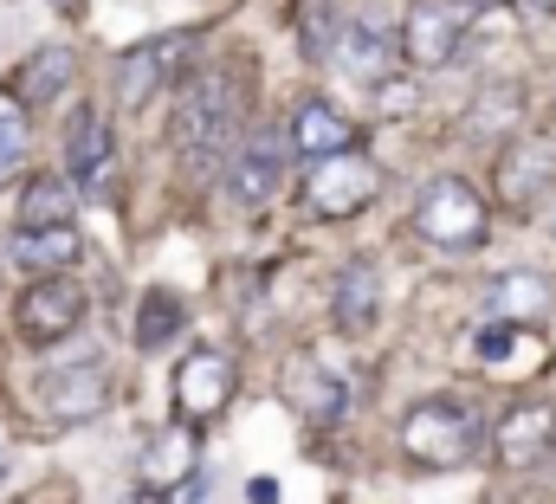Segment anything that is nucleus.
I'll return each instance as SVG.
<instances>
[{"mask_svg":"<svg viewBox=\"0 0 556 504\" xmlns=\"http://www.w3.org/2000/svg\"><path fill=\"white\" fill-rule=\"evenodd\" d=\"M78 324H85V285L65 278V272H39V285H26L20 304H13V330H20L26 350H52Z\"/></svg>","mask_w":556,"mask_h":504,"instance_id":"39448f33","label":"nucleus"},{"mask_svg":"<svg viewBox=\"0 0 556 504\" xmlns=\"http://www.w3.org/2000/svg\"><path fill=\"white\" fill-rule=\"evenodd\" d=\"M46 220H72V181L59 175H33L20 188V227H46Z\"/></svg>","mask_w":556,"mask_h":504,"instance_id":"5701e85b","label":"nucleus"},{"mask_svg":"<svg viewBox=\"0 0 556 504\" xmlns=\"http://www.w3.org/2000/svg\"><path fill=\"white\" fill-rule=\"evenodd\" d=\"M531 7H538V13H556V0H531Z\"/></svg>","mask_w":556,"mask_h":504,"instance_id":"c85d7f7f","label":"nucleus"},{"mask_svg":"<svg viewBox=\"0 0 556 504\" xmlns=\"http://www.w3.org/2000/svg\"><path fill=\"white\" fill-rule=\"evenodd\" d=\"M233 388H240V369H233V356H227V350H214V343L188 350V356L175 363V381H168V394H175V414H181L188 427L214 420V414L233 401Z\"/></svg>","mask_w":556,"mask_h":504,"instance_id":"6e6552de","label":"nucleus"},{"mask_svg":"<svg viewBox=\"0 0 556 504\" xmlns=\"http://www.w3.org/2000/svg\"><path fill=\"white\" fill-rule=\"evenodd\" d=\"M194 33H155V39H142V46H130L124 59H117V104L124 111H137V104H149L155 91H168L188 65H194Z\"/></svg>","mask_w":556,"mask_h":504,"instance_id":"423d86ee","label":"nucleus"},{"mask_svg":"<svg viewBox=\"0 0 556 504\" xmlns=\"http://www.w3.org/2000/svg\"><path fill=\"white\" fill-rule=\"evenodd\" d=\"M240 117H247V91L227 78V72H207V78H188L175 111H168V142L188 168H207L227 155V142L240 136Z\"/></svg>","mask_w":556,"mask_h":504,"instance_id":"f257e3e1","label":"nucleus"},{"mask_svg":"<svg viewBox=\"0 0 556 504\" xmlns=\"http://www.w3.org/2000/svg\"><path fill=\"white\" fill-rule=\"evenodd\" d=\"M330 65L350 72V78H363V85H382L389 65H395V33L376 26V20H350L337 33V46H330Z\"/></svg>","mask_w":556,"mask_h":504,"instance_id":"dca6fc26","label":"nucleus"},{"mask_svg":"<svg viewBox=\"0 0 556 504\" xmlns=\"http://www.w3.org/2000/svg\"><path fill=\"white\" fill-rule=\"evenodd\" d=\"M72 78H78V59H72V46H46V52H33V59L20 65V78H13L20 91H13V98H20V104H52V98H59Z\"/></svg>","mask_w":556,"mask_h":504,"instance_id":"412c9836","label":"nucleus"},{"mask_svg":"<svg viewBox=\"0 0 556 504\" xmlns=\"http://www.w3.org/2000/svg\"><path fill=\"white\" fill-rule=\"evenodd\" d=\"M285 136H291V149H298V155H311V162H317V155L350 149V142H356V124H350L343 111H330L324 98H311V104H298V117H291Z\"/></svg>","mask_w":556,"mask_h":504,"instance_id":"a211bd4d","label":"nucleus"},{"mask_svg":"<svg viewBox=\"0 0 556 504\" xmlns=\"http://www.w3.org/2000/svg\"><path fill=\"white\" fill-rule=\"evenodd\" d=\"M285 168H291V136H278V129L240 136V149L227 162V201L233 207H266L285 188Z\"/></svg>","mask_w":556,"mask_h":504,"instance_id":"1a4fd4ad","label":"nucleus"},{"mask_svg":"<svg viewBox=\"0 0 556 504\" xmlns=\"http://www.w3.org/2000/svg\"><path fill=\"white\" fill-rule=\"evenodd\" d=\"M52 7H59V13H78V0H52Z\"/></svg>","mask_w":556,"mask_h":504,"instance_id":"cd10ccee","label":"nucleus"},{"mask_svg":"<svg viewBox=\"0 0 556 504\" xmlns=\"http://www.w3.org/2000/svg\"><path fill=\"white\" fill-rule=\"evenodd\" d=\"M551 304V278L538 272H498L485 285V317H505V324H538Z\"/></svg>","mask_w":556,"mask_h":504,"instance_id":"6ab92c4d","label":"nucleus"},{"mask_svg":"<svg viewBox=\"0 0 556 504\" xmlns=\"http://www.w3.org/2000/svg\"><path fill=\"white\" fill-rule=\"evenodd\" d=\"M253 504H278V486H273V479H253Z\"/></svg>","mask_w":556,"mask_h":504,"instance_id":"a878e982","label":"nucleus"},{"mask_svg":"<svg viewBox=\"0 0 556 504\" xmlns=\"http://www.w3.org/2000/svg\"><path fill=\"white\" fill-rule=\"evenodd\" d=\"M188 472H194V427L181 420V427H168V433H155V440L142 446V486L175 492Z\"/></svg>","mask_w":556,"mask_h":504,"instance_id":"aec40b11","label":"nucleus"},{"mask_svg":"<svg viewBox=\"0 0 556 504\" xmlns=\"http://www.w3.org/2000/svg\"><path fill=\"white\" fill-rule=\"evenodd\" d=\"M111 162H117V142L111 124L98 111H85L78 129L65 136V168H72V194H104L111 188Z\"/></svg>","mask_w":556,"mask_h":504,"instance_id":"4468645a","label":"nucleus"},{"mask_svg":"<svg viewBox=\"0 0 556 504\" xmlns=\"http://www.w3.org/2000/svg\"><path fill=\"white\" fill-rule=\"evenodd\" d=\"M181 324H188L181 291H168V285L142 291V304H137V350H168V343L181 337Z\"/></svg>","mask_w":556,"mask_h":504,"instance_id":"4be33fe9","label":"nucleus"},{"mask_svg":"<svg viewBox=\"0 0 556 504\" xmlns=\"http://www.w3.org/2000/svg\"><path fill=\"white\" fill-rule=\"evenodd\" d=\"M78 252H85V240H78V227L72 220H46V227H13V240H7V259L20 265V272H72L78 265Z\"/></svg>","mask_w":556,"mask_h":504,"instance_id":"f3484780","label":"nucleus"},{"mask_svg":"<svg viewBox=\"0 0 556 504\" xmlns=\"http://www.w3.org/2000/svg\"><path fill=\"white\" fill-rule=\"evenodd\" d=\"M466 46V0H408V20L395 33V52L415 72H440L453 65Z\"/></svg>","mask_w":556,"mask_h":504,"instance_id":"0eeeda50","label":"nucleus"},{"mask_svg":"<svg viewBox=\"0 0 556 504\" xmlns=\"http://www.w3.org/2000/svg\"><path fill=\"white\" fill-rule=\"evenodd\" d=\"M0 479H7V453H0Z\"/></svg>","mask_w":556,"mask_h":504,"instance_id":"7c9ffc66","label":"nucleus"},{"mask_svg":"<svg viewBox=\"0 0 556 504\" xmlns=\"http://www.w3.org/2000/svg\"><path fill=\"white\" fill-rule=\"evenodd\" d=\"M330 311L350 337H369L376 317H382V265L376 259H350L337 278H330Z\"/></svg>","mask_w":556,"mask_h":504,"instance_id":"ddd939ff","label":"nucleus"},{"mask_svg":"<svg viewBox=\"0 0 556 504\" xmlns=\"http://www.w3.org/2000/svg\"><path fill=\"white\" fill-rule=\"evenodd\" d=\"M525 343H531V324H505V317H485V324L472 330V356H479L485 369L511 363V356H518Z\"/></svg>","mask_w":556,"mask_h":504,"instance_id":"b1692460","label":"nucleus"},{"mask_svg":"<svg viewBox=\"0 0 556 504\" xmlns=\"http://www.w3.org/2000/svg\"><path fill=\"white\" fill-rule=\"evenodd\" d=\"M33 394H39V407H46L52 420L78 427V420H98V414L111 407V369H104L98 356L59 363V369H46V376L33 381Z\"/></svg>","mask_w":556,"mask_h":504,"instance_id":"9d476101","label":"nucleus"},{"mask_svg":"<svg viewBox=\"0 0 556 504\" xmlns=\"http://www.w3.org/2000/svg\"><path fill=\"white\" fill-rule=\"evenodd\" d=\"M415 234L433 252H479L485 234H492L485 194H479L466 175H433L415 194Z\"/></svg>","mask_w":556,"mask_h":504,"instance_id":"f03ea898","label":"nucleus"},{"mask_svg":"<svg viewBox=\"0 0 556 504\" xmlns=\"http://www.w3.org/2000/svg\"><path fill=\"white\" fill-rule=\"evenodd\" d=\"M20 162H26V104L0 91V181H13Z\"/></svg>","mask_w":556,"mask_h":504,"instance_id":"393cba45","label":"nucleus"},{"mask_svg":"<svg viewBox=\"0 0 556 504\" xmlns=\"http://www.w3.org/2000/svg\"><path fill=\"white\" fill-rule=\"evenodd\" d=\"M466 7H505V0H466Z\"/></svg>","mask_w":556,"mask_h":504,"instance_id":"c756f323","label":"nucleus"},{"mask_svg":"<svg viewBox=\"0 0 556 504\" xmlns=\"http://www.w3.org/2000/svg\"><path fill=\"white\" fill-rule=\"evenodd\" d=\"M130 504H162V492H155V486H137V492H130Z\"/></svg>","mask_w":556,"mask_h":504,"instance_id":"bb28decb","label":"nucleus"},{"mask_svg":"<svg viewBox=\"0 0 556 504\" xmlns=\"http://www.w3.org/2000/svg\"><path fill=\"white\" fill-rule=\"evenodd\" d=\"M551 446H556V407L551 401H538V394L511 401V407L498 414V427H492V459H498L505 472L538 466Z\"/></svg>","mask_w":556,"mask_h":504,"instance_id":"9b49d317","label":"nucleus"},{"mask_svg":"<svg viewBox=\"0 0 556 504\" xmlns=\"http://www.w3.org/2000/svg\"><path fill=\"white\" fill-rule=\"evenodd\" d=\"M402 453H408L415 466H427V472L466 466V459L479 453V420H472V407L453 401V394L415 401V407L402 414Z\"/></svg>","mask_w":556,"mask_h":504,"instance_id":"7ed1b4c3","label":"nucleus"},{"mask_svg":"<svg viewBox=\"0 0 556 504\" xmlns=\"http://www.w3.org/2000/svg\"><path fill=\"white\" fill-rule=\"evenodd\" d=\"M285 401L311 420V427H330L343 414V376L324 363V356H291L285 369Z\"/></svg>","mask_w":556,"mask_h":504,"instance_id":"2eb2a0df","label":"nucleus"},{"mask_svg":"<svg viewBox=\"0 0 556 504\" xmlns=\"http://www.w3.org/2000/svg\"><path fill=\"white\" fill-rule=\"evenodd\" d=\"M498 194H505V207H518V214H531L538 201H544V188H556V149H544L538 136H525V142H511L505 155H498Z\"/></svg>","mask_w":556,"mask_h":504,"instance_id":"f8f14e48","label":"nucleus"},{"mask_svg":"<svg viewBox=\"0 0 556 504\" xmlns=\"http://www.w3.org/2000/svg\"><path fill=\"white\" fill-rule=\"evenodd\" d=\"M376 188H382V168H376V155H363L356 142L337 149V155H317L311 175H304V201H311V214H324V220L363 214V207L376 201Z\"/></svg>","mask_w":556,"mask_h":504,"instance_id":"20e7f679","label":"nucleus"}]
</instances>
